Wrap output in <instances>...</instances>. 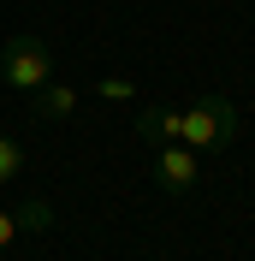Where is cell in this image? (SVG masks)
<instances>
[{
  "mask_svg": "<svg viewBox=\"0 0 255 261\" xmlns=\"http://www.w3.org/2000/svg\"><path fill=\"white\" fill-rule=\"evenodd\" d=\"M196 178H202V154L184 143H160L155 148V184L160 190H172V196H190Z\"/></svg>",
  "mask_w": 255,
  "mask_h": 261,
  "instance_id": "obj_3",
  "label": "cell"
},
{
  "mask_svg": "<svg viewBox=\"0 0 255 261\" xmlns=\"http://www.w3.org/2000/svg\"><path fill=\"white\" fill-rule=\"evenodd\" d=\"M238 137V107H232V95H202V101H190L184 107V130H178V143L184 148H196V154H208V148H220V143H232Z\"/></svg>",
  "mask_w": 255,
  "mask_h": 261,
  "instance_id": "obj_1",
  "label": "cell"
},
{
  "mask_svg": "<svg viewBox=\"0 0 255 261\" xmlns=\"http://www.w3.org/2000/svg\"><path fill=\"white\" fill-rule=\"evenodd\" d=\"M18 231H24V226H18V214H12V208H0V249H12Z\"/></svg>",
  "mask_w": 255,
  "mask_h": 261,
  "instance_id": "obj_9",
  "label": "cell"
},
{
  "mask_svg": "<svg viewBox=\"0 0 255 261\" xmlns=\"http://www.w3.org/2000/svg\"><path fill=\"white\" fill-rule=\"evenodd\" d=\"M95 89H101V101H137V83L119 77V71H113V77H101Z\"/></svg>",
  "mask_w": 255,
  "mask_h": 261,
  "instance_id": "obj_8",
  "label": "cell"
},
{
  "mask_svg": "<svg viewBox=\"0 0 255 261\" xmlns=\"http://www.w3.org/2000/svg\"><path fill=\"white\" fill-rule=\"evenodd\" d=\"M48 77H54V54H48L42 36H12V42L0 48V83H6V89L36 95Z\"/></svg>",
  "mask_w": 255,
  "mask_h": 261,
  "instance_id": "obj_2",
  "label": "cell"
},
{
  "mask_svg": "<svg viewBox=\"0 0 255 261\" xmlns=\"http://www.w3.org/2000/svg\"><path fill=\"white\" fill-rule=\"evenodd\" d=\"M71 107H78V89H71V83H42V89H36V119H71Z\"/></svg>",
  "mask_w": 255,
  "mask_h": 261,
  "instance_id": "obj_5",
  "label": "cell"
},
{
  "mask_svg": "<svg viewBox=\"0 0 255 261\" xmlns=\"http://www.w3.org/2000/svg\"><path fill=\"white\" fill-rule=\"evenodd\" d=\"M18 172H24V148H18L12 137H0V190L18 184Z\"/></svg>",
  "mask_w": 255,
  "mask_h": 261,
  "instance_id": "obj_6",
  "label": "cell"
},
{
  "mask_svg": "<svg viewBox=\"0 0 255 261\" xmlns=\"http://www.w3.org/2000/svg\"><path fill=\"white\" fill-rule=\"evenodd\" d=\"M18 226H24V231H48V226H54V208L36 196V202H24V208H18Z\"/></svg>",
  "mask_w": 255,
  "mask_h": 261,
  "instance_id": "obj_7",
  "label": "cell"
},
{
  "mask_svg": "<svg viewBox=\"0 0 255 261\" xmlns=\"http://www.w3.org/2000/svg\"><path fill=\"white\" fill-rule=\"evenodd\" d=\"M178 130H184V107H143L137 113V137L143 143H178Z\"/></svg>",
  "mask_w": 255,
  "mask_h": 261,
  "instance_id": "obj_4",
  "label": "cell"
}]
</instances>
